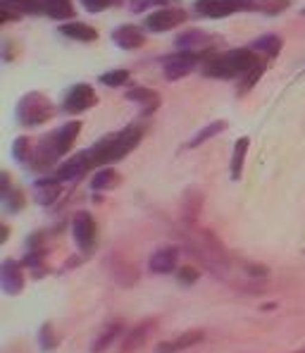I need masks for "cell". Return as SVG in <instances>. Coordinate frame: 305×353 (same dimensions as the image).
I'll return each mask as SVG.
<instances>
[{
    "label": "cell",
    "instance_id": "6da1fadb",
    "mask_svg": "<svg viewBox=\"0 0 305 353\" xmlns=\"http://www.w3.org/2000/svg\"><path fill=\"white\" fill-rule=\"evenodd\" d=\"M143 129L141 127H127L120 134H110V137L101 139L96 146H91L86 150L91 160V168H103L107 163H117L122 160L127 153H132L134 148L141 143Z\"/></svg>",
    "mask_w": 305,
    "mask_h": 353
},
{
    "label": "cell",
    "instance_id": "7a4b0ae2",
    "mask_svg": "<svg viewBox=\"0 0 305 353\" xmlns=\"http://www.w3.org/2000/svg\"><path fill=\"white\" fill-rule=\"evenodd\" d=\"M55 112L53 103L43 96V93L31 91L27 96H22L17 105V117L24 127H36V124H43L45 119H50Z\"/></svg>",
    "mask_w": 305,
    "mask_h": 353
},
{
    "label": "cell",
    "instance_id": "3957f363",
    "mask_svg": "<svg viewBox=\"0 0 305 353\" xmlns=\"http://www.w3.org/2000/svg\"><path fill=\"white\" fill-rule=\"evenodd\" d=\"M200 58H203V53H198V50H179V53H174L172 58H167L162 65L165 79H169V81L182 79V77H186L193 70L196 62Z\"/></svg>",
    "mask_w": 305,
    "mask_h": 353
},
{
    "label": "cell",
    "instance_id": "277c9868",
    "mask_svg": "<svg viewBox=\"0 0 305 353\" xmlns=\"http://www.w3.org/2000/svg\"><path fill=\"white\" fill-rule=\"evenodd\" d=\"M184 19H186L184 10H179V8H160L146 19V29L153 31V34H162V31H169V29L177 27V24H182Z\"/></svg>",
    "mask_w": 305,
    "mask_h": 353
},
{
    "label": "cell",
    "instance_id": "5b68a950",
    "mask_svg": "<svg viewBox=\"0 0 305 353\" xmlns=\"http://www.w3.org/2000/svg\"><path fill=\"white\" fill-rule=\"evenodd\" d=\"M96 105V91L89 84H76L70 88V93L65 96V110L70 115H79V112L89 110Z\"/></svg>",
    "mask_w": 305,
    "mask_h": 353
},
{
    "label": "cell",
    "instance_id": "8992f818",
    "mask_svg": "<svg viewBox=\"0 0 305 353\" xmlns=\"http://www.w3.org/2000/svg\"><path fill=\"white\" fill-rule=\"evenodd\" d=\"M0 287L8 296H17L24 289V274H22V265L12 258H5L0 265Z\"/></svg>",
    "mask_w": 305,
    "mask_h": 353
},
{
    "label": "cell",
    "instance_id": "52a82bcc",
    "mask_svg": "<svg viewBox=\"0 0 305 353\" xmlns=\"http://www.w3.org/2000/svg\"><path fill=\"white\" fill-rule=\"evenodd\" d=\"M72 236H74L76 246L89 251L93 246V239H96V225H93V217L89 212H76L74 220H72Z\"/></svg>",
    "mask_w": 305,
    "mask_h": 353
},
{
    "label": "cell",
    "instance_id": "ba28073f",
    "mask_svg": "<svg viewBox=\"0 0 305 353\" xmlns=\"http://www.w3.org/2000/svg\"><path fill=\"white\" fill-rule=\"evenodd\" d=\"M89 168H91V160L84 150V153H76L74 158H70L67 163H62L58 168V172H55V179L58 181H74V179H79V176H84Z\"/></svg>",
    "mask_w": 305,
    "mask_h": 353
},
{
    "label": "cell",
    "instance_id": "9c48e42d",
    "mask_svg": "<svg viewBox=\"0 0 305 353\" xmlns=\"http://www.w3.org/2000/svg\"><path fill=\"white\" fill-rule=\"evenodd\" d=\"M79 132H81V122H67L65 127H60L58 132L50 134L48 141H50V146H53L55 153H58V158L72 148V143H74V139L79 137Z\"/></svg>",
    "mask_w": 305,
    "mask_h": 353
},
{
    "label": "cell",
    "instance_id": "30bf717a",
    "mask_svg": "<svg viewBox=\"0 0 305 353\" xmlns=\"http://www.w3.org/2000/svg\"><path fill=\"white\" fill-rule=\"evenodd\" d=\"M112 41H115L122 50H134L146 43V36H143V31L138 27H134V24H124V27L112 31Z\"/></svg>",
    "mask_w": 305,
    "mask_h": 353
},
{
    "label": "cell",
    "instance_id": "8fae6325",
    "mask_svg": "<svg viewBox=\"0 0 305 353\" xmlns=\"http://www.w3.org/2000/svg\"><path fill=\"white\" fill-rule=\"evenodd\" d=\"M203 339H205L203 330H189V332H184V334H179L177 339L162 341V344L158 346V353H179L184 349H191V346L200 344Z\"/></svg>",
    "mask_w": 305,
    "mask_h": 353
},
{
    "label": "cell",
    "instance_id": "7c38bea8",
    "mask_svg": "<svg viewBox=\"0 0 305 353\" xmlns=\"http://www.w3.org/2000/svg\"><path fill=\"white\" fill-rule=\"evenodd\" d=\"M177 263H179V251L174 246H167V248H160V251H155L148 265H151V272L169 274V272H174Z\"/></svg>",
    "mask_w": 305,
    "mask_h": 353
},
{
    "label": "cell",
    "instance_id": "4fadbf2b",
    "mask_svg": "<svg viewBox=\"0 0 305 353\" xmlns=\"http://www.w3.org/2000/svg\"><path fill=\"white\" fill-rule=\"evenodd\" d=\"M224 55H227V60L231 62V67L236 70V74H248L253 67L260 65V60H257V55L253 48H236V50H229V53H224Z\"/></svg>",
    "mask_w": 305,
    "mask_h": 353
},
{
    "label": "cell",
    "instance_id": "5bb4252c",
    "mask_svg": "<svg viewBox=\"0 0 305 353\" xmlns=\"http://www.w3.org/2000/svg\"><path fill=\"white\" fill-rule=\"evenodd\" d=\"M127 101L143 105V115H151L155 108L160 105V93L153 91V88L134 86V88H129V91H127Z\"/></svg>",
    "mask_w": 305,
    "mask_h": 353
},
{
    "label": "cell",
    "instance_id": "9a60e30c",
    "mask_svg": "<svg viewBox=\"0 0 305 353\" xmlns=\"http://www.w3.org/2000/svg\"><path fill=\"white\" fill-rule=\"evenodd\" d=\"M196 12L203 17H227L236 12L231 0H196Z\"/></svg>",
    "mask_w": 305,
    "mask_h": 353
},
{
    "label": "cell",
    "instance_id": "2e32d148",
    "mask_svg": "<svg viewBox=\"0 0 305 353\" xmlns=\"http://www.w3.org/2000/svg\"><path fill=\"white\" fill-rule=\"evenodd\" d=\"M203 74L215 77V79H234V77H239L234 67H231V62L227 60V55H217V58L205 62Z\"/></svg>",
    "mask_w": 305,
    "mask_h": 353
},
{
    "label": "cell",
    "instance_id": "e0dca14e",
    "mask_svg": "<svg viewBox=\"0 0 305 353\" xmlns=\"http://www.w3.org/2000/svg\"><path fill=\"white\" fill-rule=\"evenodd\" d=\"M60 196V181L55 179H39L36 181V203L39 205H50L55 203Z\"/></svg>",
    "mask_w": 305,
    "mask_h": 353
},
{
    "label": "cell",
    "instance_id": "ac0fdd59",
    "mask_svg": "<svg viewBox=\"0 0 305 353\" xmlns=\"http://www.w3.org/2000/svg\"><path fill=\"white\" fill-rule=\"evenodd\" d=\"M155 327L153 320H146V323H141V325H136L132 332H129V336L124 339V351H138L143 344H146V339H148V334H151V330Z\"/></svg>",
    "mask_w": 305,
    "mask_h": 353
},
{
    "label": "cell",
    "instance_id": "d6986e66",
    "mask_svg": "<svg viewBox=\"0 0 305 353\" xmlns=\"http://www.w3.org/2000/svg\"><path fill=\"white\" fill-rule=\"evenodd\" d=\"M208 43H210V36L200 29H189L177 36L179 50H196V48H200V46H208Z\"/></svg>",
    "mask_w": 305,
    "mask_h": 353
},
{
    "label": "cell",
    "instance_id": "ffe728a7",
    "mask_svg": "<svg viewBox=\"0 0 305 353\" xmlns=\"http://www.w3.org/2000/svg\"><path fill=\"white\" fill-rule=\"evenodd\" d=\"M60 34L67 36V39H74V41H96L98 39V31L89 27L84 22H72V24H62Z\"/></svg>",
    "mask_w": 305,
    "mask_h": 353
},
{
    "label": "cell",
    "instance_id": "44dd1931",
    "mask_svg": "<svg viewBox=\"0 0 305 353\" xmlns=\"http://www.w3.org/2000/svg\"><path fill=\"white\" fill-rule=\"evenodd\" d=\"M43 12L53 19L74 17V8H72L70 0H43Z\"/></svg>",
    "mask_w": 305,
    "mask_h": 353
},
{
    "label": "cell",
    "instance_id": "7402d4cb",
    "mask_svg": "<svg viewBox=\"0 0 305 353\" xmlns=\"http://www.w3.org/2000/svg\"><path fill=\"white\" fill-rule=\"evenodd\" d=\"M120 334H122V323H110V325L105 327V330L101 332V336H98V339L93 341L91 353H103Z\"/></svg>",
    "mask_w": 305,
    "mask_h": 353
},
{
    "label": "cell",
    "instance_id": "603a6c76",
    "mask_svg": "<svg viewBox=\"0 0 305 353\" xmlns=\"http://www.w3.org/2000/svg\"><path fill=\"white\" fill-rule=\"evenodd\" d=\"M224 129H227V122H224V119H215V122H210L208 127H203L198 134H196L193 139H191V141H189V148H198L200 143H205L208 139H215L217 134L224 132Z\"/></svg>",
    "mask_w": 305,
    "mask_h": 353
},
{
    "label": "cell",
    "instance_id": "cb8c5ba5",
    "mask_svg": "<svg viewBox=\"0 0 305 353\" xmlns=\"http://www.w3.org/2000/svg\"><path fill=\"white\" fill-rule=\"evenodd\" d=\"M248 153V137H241L234 143V155H231V179H241V170H244V160Z\"/></svg>",
    "mask_w": 305,
    "mask_h": 353
},
{
    "label": "cell",
    "instance_id": "d4e9b609",
    "mask_svg": "<svg viewBox=\"0 0 305 353\" xmlns=\"http://www.w3.org/2000/svg\"><path fill=\"white\" fill-rule=\"evenodd\" d=\"M253 50H262V53H267V58H277L279 50H282V39H279L277 34H267V36H260V39L253 43Z\"/></svg>",
    "mask_w": 305,
    "mask_h": 353
},
{
    "label": "cell",
    "instance_id": "484cf974",
    "mask_svg": "<svg viewBox=\"0 0 305 353\" xmlns=\"http://www.w3.org/2000/svg\"><path fill=\"white\" fill-rule=\"evenodd\" d=\"M5 8H14L19 12H27V14H36V12H43V0H0Z\"/></svg>",
    "mask_w": 305,
    "mask_h": 353
},
{
    "label": "cell",
    "instance_id": "4316f807",
    "mask_svg": "<svg viewBox=\"0 0 305 353\" xmlns=\"http://www.w3.org/2000/svg\"><path fill=\"white\" fill-rule=\"evenodd\" d=\"M117 181H120V174H117L115 170H101V172H96V176L91 179V189L93 191L110 189V186H115Z\"/></svg>",
    "mask_w": 305,
    "mask_h": 353
},
{
    "label": "cell",
    "instance_id": "83f0119b",
    "mask_svg": "<svg viewBox=\"0 0 305 353\" xmlns=\"http://www.w3.org/2000/svg\"><path fill=\"white\" fill-rule=\"evenodd\" d=\"M129 81V72L127 70H110L105 74H101V84L105 86H122Z\"/></svg>",
    "mask_w": 305,
    "mask_h": 353
},
{
    "label": "cell",
    "instance_id": "f1b7e54d",
    "mask_svg": "<svg viewBox=\"0 0 305 353\" xmlns=\"http://www.w3.org/2000/svg\"><path fill=\"white\" fill-rule=\"evenodd\" d=\"M262 72H265V62H260V65L253 67V70L248 72V74H244V81H241V86H239V93L251 91V88L257 84V79L262 77Z\"/></svg>",
    "mask_w": 305,
    "mask_h": 353
},
{
    "label": "cell",
    "instance_id": "f546056e",
    "mask_svg": "<svg viewBox=\"0 0 305 353\" xmlns=\"http://www.w3.org/2000/svg\"><path fill=\"white\" fill-rule=\"evenodd\" d=\"M39 344H41V349H43V351L55 349V344H58V339H55V334H53V325H50V323H45L39 330Z\"/></svg>",
    "mask_w": 305,
    "mask_h": 353
},
{
    "label": "cell",
    "instance_id": "4dcf8cb0",
    "mask_svg": "<svg viewBox=\"0 0 305 353\" xmlns=\"http://www.w3.org/2000/svg\"><path fill=\"white\" fill-rule=\"evenodd\" d=\"M129 8L134 10V12H146V10L151 8H158V5H169L172 0H129Z\"/></svg>",
    "mask_w": 305,
    "mask_h": 353
},
{
    "label": "cell",
    "instance_id": "1f68e13d",
    "mask_svg": "<svg viewBox=\"0 0 305 353\" xmlns=\"http://www.w3.org/2000/svg\"><path fill=\"white\" fill-rule=\"evenodd\" d=\"M12 153H14V158H17L19 163H27V160L31 158V155H29V139L19 137L17 141H14V148H12Z\"/></svg>",
    "mask_w": 305,
    "mask_h": 353
},
{
    "label": "cell",
    "instance_id": "d6a6232c",
    "mask_svg": "<svg viewBox=\"0 0 305 353\" xmlns=\"http://www.w3.org/2000/svg\"><path fill=\"white\" fill-rule=\"evenodd\" d=\"M284 8H288V0H262L260 5H257V10H262V12H282Z\"/></svg>",
    "mask_w": 305,
    "mask_h": 353
},
{
    "label": "cell",
    "instance_id": "836d02e7",
    "mask_svg": "<svg viewBox=\"0 0 305 353\" xmlns=\"http://www.w3.org/2000/svg\"><path fill=\"white\" fill-rule=\"evenodd\" d=\"M3 201H5V205H8V210H19V208L24 205L22 191H14V194H8Z\"/></svg>",
    "mask_w": 305,
    "mask_h": 353
},
{
    "label": "cell",
    "instance_id": "e575fe53",
    "mask_svg": "<svg viewBox=\"0 0 305 353\" xmlns=\"http://www.w3.org/2000/svg\"><path fill=\"white\" fill-rule=\"evenodd\" d=\"M81 5H84L89 12H103V10L110 8V0H81Z\"/></svg>",
    "mask_w": 305,
    "mask_h": 353
},
{
    "label": "cell",
    "instance_id": "d590c367",
    "mask_svg": "<svg viewBox=\"0 0 305 353\" xmlns=\"http://www.w3.org/2000/svg\"><path fill=\"white\" fill-rule=\"evenodd\" d=\"M179 279H182L184 284L196 282V279H198V272H196V270H191V268H184V270H179Z\"/></svg>",
    "mask_w": 305,
    "mask_h": 353
},
{
    "label": "cell",
    "instance_id": "8d00e7d4",
    "mask_svg": "<svg viewBox=\"0 0 305 353\" xmlns=\"http://www.w3.org/2000/svg\"><path fill=\"white\" fill-rule=\"evenodd\" d=\"M0 232H3V234H0V241H5V239H8V225L0 227Z\"/></svg>",
    "mask_w": 305,
    "mask_h": 353
},
{
    "label": "cell",
    "instance_id": "74e56055",
    "mask_svg": "<svg viewBox=\"0 0 305 353\" xmlns=\"http://www.w3.org/2000/svg\"><path fill=\"white\" fill-rule=\"evenodd\" d=\"M122 3V0H110V5H120Z\"/></svg>",
    "mask_w": 305,
    "mask_h": 353
},
{
    "label": "cell",
    "instance_id": "f35d334b",
    "mask_svg": "<svg viewBox=\"0 0 305 353\" xmlns=\"http://www.w3.org/2000/svg\"><path fill=\"white\" fill-rule=\"evenodd\" d=\"M296 353H305V349H301V351H296Z\"/></svg>",
    "mask_w": 305,
    "mask_h": 353
},
{
    "label": "cell",
    "instance_id": "ab89813d",
    "mask_svg": "<svg viewBox=\"0 0 305 353\" xmlns=\"http://www.w3.org/2000/svg\"><path fill=\"white\" fill-rule=\"evenodd\" d=\"M303 14H305V8H303Z\"/></svg>",
    "mask_w": 305,
    "mask_h": 353
}]
</instances>
